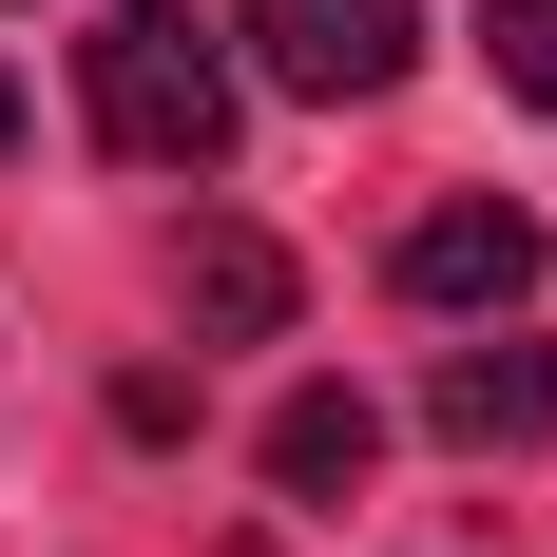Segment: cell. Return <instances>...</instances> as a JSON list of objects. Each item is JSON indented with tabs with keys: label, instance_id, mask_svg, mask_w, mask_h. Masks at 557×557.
I'll list each match as a JSON object with an SVG mask.
<instances>
[{
	"label": "cell",
	"instance_id": "6da1fadb",
	"mask_svg": "<svg viewBox=\"0 0 557 557\" xmlns=\"http://www.w3.org/2000/svg\"><path fill=\"white\" fill-rule=\"evenodd\" d=\"M77 115L135 173H212L231 154V39H193V0H115L77 39Z\"/></svg>",
	"mask_w": 557,
	"mask_h": 557
},
{
	"label": "cell",
	"instance_id": "7a4b0ae2",
	"mask_svg": "<svg viewBox=\"0 0 557 557\" xmlns=\"http://www.w3.org/2000/svg\"><path fill=\"white\" fill-rule=\"evenodd\" d=\"M231 39H250V77H270V97H385L404 58H423V20H404V0H231Z\"/></svg>",
	"mask_w": 557,
	"mask_h": 557
},
{
	"label": "cell",
	"instance_id": "3957f363",
	"mask_svg": "<svg viewBox=\"0 0 557 557\" xmlns=\"http://www.w3.org/2000/svg\"><path fill=\"white\" fill-rule=\"evenodd\" d=\"M385 270H404V308L481 327V308H519V288H539V212H519V193H443V212L404 231Z\"/></svg>",
	"mask_w": 557,
	"mask_h": 557
},
{
	"label": "cell",
	"instance_id": "277c9868",
	"mask_svg": "<svg viewBox=\"0 0 557 557\" xmlns=\"http://www.w3.org/2000/svg\"><path fill=\"white\" fill-rule=\"evenodd\" d=\"M423 423H443L461 461L557 443V346H443V366H423Z\"/></svg>",
	"mask_w": 557,
	"mask_h": 557
},
{
	"label": "cell",
	"instance_id": "5b68a950",
	"mask_svg": "<svg viewBox=\"0 0 557 557\" xmlns=\"http://www.w3.org/2000/svg\"><path fill=\"white\" fill-rule=\"evenodd\" d=\"M366 461H385V404L366 385H288L270 404V500H366Z\"/></svg>",
	"mask_w": 557,
	"mask_h": 557
},
{
	"label": "cell",
	"instance_id": "8992f818",
	"mask_svg": "<svg viewBox=\"0 0 557 557\" xmlns=\"http://www.w3.org/2000/svg\"><path fill=\"white\" fill-rule=\"evenodd\" d=\"M173 308H193L212 346H270L288 327V250L270 231H193V250H173Z\"/></svg>",
	"mask_w": 557,
	"mask_h": 557
},
{
	"label": "cell",
	"instance_id": "52a82bcc",
	"mask_svg": "<svg viewBox=\"0 0 557 557\" xmlns=\"http://www.w3.org/2000/svg\"><path fill=\"white\" fill-rule=\"evenodd\" d=\"M481 39H500V77L557 115V0H481Z\"/></svg>",
	"mask_w": 557,
	"mask_h": 557
},
{
	"label": "cell",
	"instance_id": "ba28073f",
	"mask_svg": "<svg viewBox=\"0 0 557 557\" xmlns=\"http://www.w3.org/2000/svg\"><path fill=\"white\" fill-rule=\"evenodd\" d=\"M0 154H20V77H0Z\"/></svg>",
	"mask_w": 557,
	"mask_h": 557
}]
</instances>
